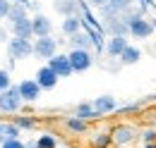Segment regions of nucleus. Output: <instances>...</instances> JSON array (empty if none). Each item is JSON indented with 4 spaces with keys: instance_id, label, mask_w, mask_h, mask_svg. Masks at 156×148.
Here are the masks:
<instances>
[{
    "instance_id": "obj_1",
    "label": "nucleus",
    "mask_w": 156,
    "mask_h": 148,
    "mask_svg": "<svg viewBox=\"0 0 156 148\" xmlns=\"http://www.w3.org/2000/svg\"><path fill=\"white\" fill-rule=\"evenodd\" d=\"M7 55H10V60H27L34 55V43L29 38L12 36L7 41Z\"/></svg>"
},
{
    "instance_id": "obj_2",
    "label": "nucleus",
    "mask_w": 156,
    "mask_h": 148,
    "mask_svg": "<svg viewBox=\"0 0 156 148\" xmlns=\"http://www.w3.org/2000/svg\"><path fill=\"white\" fill-rule=\"evenodd\" d=\"M67 60H70V67L72 72H87L91 65H94V55L84 48H72L67 53Z\"/></svg>"
},
{
    "instance_id": "obj_3",
    "label": "nucleus",
    "mask_w": 156,
    "mask_h": 148,
    "mask_svg": "<svg viewBox=\"0 0 156 148\" xmlns=\"http://www.w3.org/2000/svg\"><path fill=\"white\" fill-rule=\"evenodd\" d=\"M22 96L17 86H10L5 91H0V112H20L22 108Z\"/></svg>"
},
{
    "instance_id": "obj_4",
    "label": "nucleus",
    "mask_w": 156,
    "mask_h": 148,
    "mask_svg": "<svg viewBox=\"0 0 156 148\" xmlns=\"http://www.w3.org/2000/svg\"><path fill=\"white\" fill-rule=\"evenodd\" d=\"M58 53V41L53 36H41L34 41V55L39 57V60H51V57Z\"/></svg>"
},
{
    "instance_id": "obj_5",
    "label": "nucleus",
    "mask_w": 156,
    "mask_h": 148,
    "mask_svg": "<svg viewBox=\"0 0 156 148\" xmlns=\"http://www.w3.org/2000/svg\"><path fill=\"white\" fill-rule=\"evenodd\" d=\"M60 81V76L48 65H43V67H39V72H36V84L41 86V91H51V89H55Z\"/></svg>"
},
{
    "instance_id": "obj_6",
    "label": "nucleus",
    "mask_w": 156,
    "mask_h": 148,
    "mask_svg": "<svg viewBox=\"0 0 156 148\" xmlns=\"http://www.w3.org/2000/svg\"><path fill=\"white\" fill-rule=\"evenodd\" d=\"M17 89H20V96L24 103H34L41 98V86L36 84V79H24L17 84Z\"/></svg>"
},
{
    "instance_id": "obj_7",
    "label": "nucleus",
    "mask_w": 156,
    "mask_h": 148,
    "mask_svg": "<svg viewBox=\"0 0 156 148\" xmlns=\"http://www.w3.org/2000/svg\"><path fill=\"white\" fill-rule=\"evenodd\" d=\"M46 65H48L53 72L58 74L60 79H67V76H72V74H75V72H72V67H70V60H67V55H58V53H55V55L51 57Z\"/></svg>"
},
{
    "instance_id": "obj_8",
    "label": "nucleus",
    "mask_w": 156,
    "mask_h": 148,
    "mask_svg": "<svg viewBox=\"0 0 156 148\" xmlns=\"http://www.w3.org/2000/svg\"><path fill=\"white\" fill-rule=\"evenodd\" d=\"M31 31H34V36H36V38L51 36V31H53V22L46 17V15H34V17H31Z\"/></svg>"
},
{
    "instance_id": "obj_9",
    "label": "nucleus",
    "mask_w": 156,
    "mask_h": 148,
    "mask_svg": "<svg viewBox=\"0 0 156 148\" xmlns=\"http://www.w3.org/2000/svg\"><path fill=\"white\" fill-rule=\"evenodd\" d=\"M91 105H94V110H96L98 117H101V115H108V112H113V110L118 108L115 98H113L111 93H103V96H98V98L91 103Z\"/></svg>"
},
{
    "instance_id": "obj_10",
    "label": "nucleus",
    "mask_w": 156,
    "mask_h": 148,
    "mask_svg": "<svg viewBox=\"0 0 156 148\" xmlns=\"http://www.w3.org/2000/svg\"><path fill=\"white\" fill-rule=\"evenodd\" d=\"M127 45H130V43H127V36H111L103 48H106V53H108L111 57H120Z\"/></svg>"
},
{
    "instance_id": "obj_11",
    "label": "nucleus",
    "mask_w": 156,
    "mask_h": 148,
    "mask_svg": "<svg viewBox=\"0 0 156 148\" xmlns=\"http://www.w3.org/2000/svg\"><path fill=\"white\" fill-rule=\"evenodd\" d=\"M113 141H115L118 146H127V143H132L135 141V129L132 127H127V124H120L113 129V136H111Z\"/></svg>"
},
{
    "instance_id": "obj_12",
    "label": "nucleus",
    "mask_w": 156,
    "mask_h": 148,
    "mask_svg": "<svg viewBox=\"0 0 156 148\" xmlns=\"http://www.w3.org/2000/svg\"><path fill=\"white\" fill-rule=\"evenodd\" d=\"M60 29H62V34H65V36H72V34L82 31V19H79V15L62 17V24H60Z\"/></svg>"
},
{
    "instance_id": "obj_13",
    "label": "nucleus",
    "mask_w": 156,
    "mask_h": 148,
    "mask_svg": "<svg viewBox=\"0 0 156 148\" xmlns=\"http://www.w3.org/2000/svg\"><path fill=\"white\" fill-rule=\"evenodd\" d=\"M12 36H20V38H31L34 31H31V17H24L20 22L12 24Z\"/></svg>"
},
{
    "instance_id": "obj_14",
    "label": "nucleus",
    "mask_w": 156,
    "mask_h": 148,
    "mask_svg": "<svg viewBox=\"0 0 156 148\" xmlns=\"http://www.w3.org/2000/svg\"><path fill=\"white\" fill-rule=\"evenodd\" d=\"M29 17L27 15V5H22V2H10V10H7V22L10 24H15V22H20V19Z\"/></svg>"
},
{
    "instance_id": "obj_15",
    "label": "nucleus",
    "mask_w": 156,
    "mask_h": 148,
    "mask_svg": "<svg viewBox=\"0 0 156 148\" xmlns=\"http://www.w3.org/2000/svg\"><path fill=\"white\" fill-rule=\"evenodd\" d=\"M70 43H72V48H84V50H89L91 45H94V41H91V36L82 29V31H77V34H72L70 36Z\"/></svg>"
},
{
    "instance_id": "obj_16",
    "label": "nucleus",
    "mask_w": 156,
    "mask_h": 148,
    "mask_svg": "<svg viewBox=\"0 0 156 148\" xmlns=\"http://www.w3.org/2000/svg\"><path fill=\"white\" fill-rule=\"evenodd\" d=\"M20 127L15 122H0V143L7 139H20Z\"/></svg>"
},
{
    "instance_id": "obj_17",
    "label": "nucleus",
    "mask_w": 156,
    "mask_h": 148,
    "mask_svg": "<svg viewBox=\"0 0 156 148\" xmlns=\"http://www.w3.org/2000/svg\"><path fill=\"white\" fill-rule=\"evenodd\" d=\"M139 57H142V50L135 48V45H127V48L122 50V55H120V62H122V65H137Z\"/></svg>"
},
{
    "instance_id": "obj_18",
    "label": "nucleus",
    "mask_w": 156,
    "mask_h": 148,
    "mask_svg": "<svg viewBox=\"0 0 156 148\" xmlns=\"http://www.w3.org/2000/svg\"><path fill=\"white\" fill-rule=\"evenodd\" d=\"M75 117H79V119H94V117H98L96 110H94V105L91 103H79L77 108H75Z\"/></svg>"
},
{
    "instance_id": "obj_19",
    "label": "nucleus",
    "mask_w": 156,
    "mask_h": 148,
    "mask_svg": "<svg viewBox=\"0 0 156 148\" xmlns=\"http://www.w3.org/2000/svg\"><path fill=\"white\" fill-rule=\"evenodd\" d=\"M65 127L72 131V134H84V131H87V122L79 119V117H67V119H65Z\"/></svg>"
},
{
    "instance_id": "obj_20",
    "label": "nucleus",
    "mask_w": 156,
    "mask_h": 148,
    "mask_svg": "<svg viewBox=\"0 0 156 148\" xmlns=\"http://www.w3.org/2000/svg\"><path fill=\"white\" fill-rule=\"evenodd\" d=\"M34 143H36V148H58V139L53 134H41Z\"/></svg>"
},
{
    "instance_id": "obj_21",
    "label": "nucleus",
    "mask_w": 156,
    "mask_h": 148,
    "mask_svg": "<svg viewBox=\"0 0 156 148\" xmlns=\"http://www.w3.org/2000/svg\"><path fill=\"white\" fill-rule=\"evenodd\" d=\"M75 7H77V2H72V0H58V2H55V10L62 12L65 17L75 15Z\"/></svg>"
},
{
    "instance_id": "obj_22",
    "label": "nucleus",
    "mask_w": 156,
    "mask_h": 148,
    "mask_svg": "<svg viewBox=\"0 0 156 148\" xmlns=\"http://www.w3.org/2000/svg\"><path fill=\"white\" fill-rule=\"evenodd\" d=\"M108 5H111L115 12H120V15H122V12H127V10L135 5V0H108Z\"/></svg>"
},
{
    "instance_id": "obj_23",
    "label": "nucleus",
    "mask_w": 156,
    "mask_h": 148,
    "mask_svg": "<svg viewBox=\"0 0 156 148\" xmlns=\"http://www.w3.org/2000/svg\"><path fill=\"white\" fill-rule=\"evenodd\" d=\"M12 86V76L7 69H0V91H5V89H10Z\"/></svg>"
},
{
    "instance_id": "obj_24",
    "label": "nucleus",
    "mask_w": 156,
    "mask_h": 148,
    "mask_svg": "<svg viewBox=\"0 0 156 148\" xmlns=\"http://www.w3.org/2000/svg\"><path fill=\"white\" fill-rule=\"evenodd\" d=\"M15 124H17V127H20V129H34V124H36V122H34V119H31V117H17V119H15Z\"/></svg>"
},
{
    "instance_id": "obj_25",
    "label": "nucleus",
    "mask_w": 156,
    "mask_h": 148,
    "mask_svg": "<svg viewBox=\"0 0 156 148\" xmlns=\"http://www.w3.org/2000/svg\"><path fill=\"white\" fill-rule=\"evenodd\" d=\"M0 148H27V143L22 139H7V141L0 143Z\"/></svg>"
},
{
    "instance_id": "obj_26",
    "label": "nucleus",
    "mask_w": 156,
    "mask_h": 148,
    "mask_svg": "<svg viewBox=\"0 0 156 148\" xmlns=\"http://www.w3.org/2000/svg\"><path fill=\"white\" fill-rule=\"evenodd\" d=\"M7 10H10V0H0V22L7 17Z\"/></svg>"
},
{
    "instance_id": "obj_27",
    "label": "nucleus",
    "mask_w": 156,
    "mask_h": 148,
    "mask_svg": "<svg viewBox=\"0 0 156 148\" xmlns=\"http://www.w3.org/2000/svg\"><path fill=\"white\" fill-rule=\"evenodd\" d=\"M108 141H111V136H108V134H103V136H96V141H94V143H96L98 148H103V146H108Z\"/></svg>"
},
{
    "instance_id": "obj_28",
    "label": "nucleus",
    "mask_w": 156,
    "mask_h": 148,
    "mask_svg": "<svg viewBox=\"0 0 156 148\" xmlns=\"http://www.w3.org/2000/svg\"><path fill=\"white\" fill-rule=\"evenodd\" d=\"M144 141L154 143V141H156V131H147V134H144Z\"/></svg>"
},
{
    "instance_id": "obj_29",
    "label": "nucleus",
    "mask_w": 156,
    "mask_h": 148,
    "mask_svg": "<svg viewBox=\"0 0 156 148\" xmlns=\"http://www.w3.org/2000/svg\"><path fill=\"white\" fill-rule=\"evenodd\" d=\"M108 0H89V5H94V7H101V5H106Z\"/></svg>"
},
{
    "instance_id": "obj_30",
    "label": "nucleus",
    "mask_w": 156,
    "mask_h": 148,
    "mask_svg": "<svg viewBox=\"0 0 156 148\" xmlns=\"http://www.w3.org/2000/svg\"><path fill=\"white\" fill-rule=\"evenodd\" d=\"M137 110V105H125V108H122V112H135Z\"/></svg>"
},
{
    "instance_id": "obj_31",
    "label": "nucleus",
    "mask_w": 156,
    "mask_h": 148,
    "mask_svg": "<svg viewBox=\"0 0 156 148\" xmlns=\"http://www.w3.org/2000/svg\"><path fill=\"white\" fill-rule=\"evenodd\" d=\"M0 41H5V31L2 29H0Z\"/></svg>"
},
{
    "instance_id": "obj_32",
    "label": "nucleus",
    "mask_w": 156,
    "mask_h": 148,
    "mask_svg": "<svg viewBox=\"0 0 156 148\" xmlns=\"http://www.w3.org/2000/svg\"><path fill=\"white\" fill-rule=\"evenodd\" d=\"M144 148H156V143H147V146H144Z\"/></svg>"
},
{
    "instance_id": "obj_33",
    "label": "nucleus",
    "mask_w": 156,
    "mask_h": 148,
    "mask_svg": "<svg viewBox=\"0 0 156 148\" xmlns=\"http://www.w3.org/2000/svg\"><path fill=\"white\" fill-rule=\"evenodd\" d=\"M17 2H22V5H29V0H17Z\"/></svg>"
},
{
    "instance_id": "obj_34",
    "label": "nucleus",
    "mask_w": 156,
    "mask_h": 148,
    "mask_svg": "<svg viewBox=\"0 0 156 148\" xmlns=\"http://www.w3.org/2000/svg\"><path fill=\"white\" fill-rule=\"evenodd\" d=\"M27 148H36V143H27Z\"/></svg>"
}]
</instances>
